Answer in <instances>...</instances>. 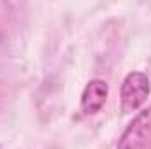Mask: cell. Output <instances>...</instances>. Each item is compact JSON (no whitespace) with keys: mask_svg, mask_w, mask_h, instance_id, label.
<instances>
[{"mask_svg":"<svg viewBox=\"0 0 151 149\" xmlns=\"http://www.w3.org/2000/svg\"><path fill=\"white\" fill-rule=\"evenodd\" d=\"M150 95V79L142 72L127 75L121 86V109L123 112L137 111Z\"/></svg>","mask_w":151,"mask_h":149,"instance_id":"1","label":"cell"},{"mask_svg":"<svg viewBox=\"0 0 151 149\" xmlns=\"http://www.w3.org/2000/svg\"><path fill=\"white\" fill-rule=\"evenodd\" d=\"M151 139V107L141 112L128 126L118 149H146Z\"/></svg>","mask_w":151,"mask_h":149,"instance_id":"2","label":"cell"},{"mask_svg":"<svg viewBox=\"0 0 151 149\" xmlns=\"http://www.w3.org/2000/svg\"><path fill=\"white\" fill-rule=\"evenodd\" d=\"M107 93H109V88H107V84L104 81L95 79V81L88 82V86L84 88L83 97H81V109H83V112L84 114L99 112L106 104Z\"/></svg>","mask_w":151,"mask_h":149,"instance_id":"3","label":"cell"}]
</instances>
